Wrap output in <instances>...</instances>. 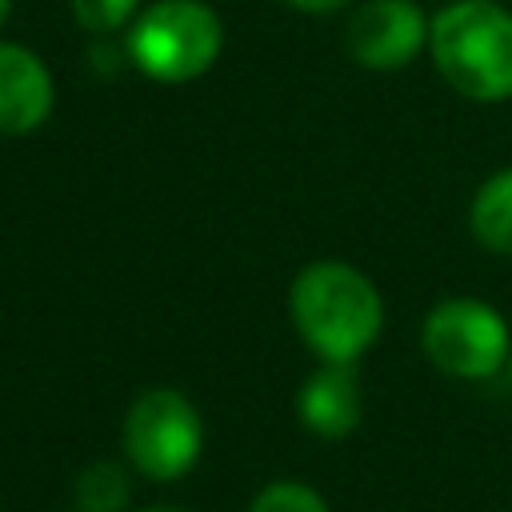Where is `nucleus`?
Here are the masks:
<instances>
[{"instance_id":"obj_4","label":"nucleus","mask_w":512,"mask_h":512,"mask_svg":"<svg viewBox=\"0 0 512 512\" xmlns=\"http://www.w3.org/2000/svg\"><path fill=\"white\" fill-rule=\"evenodd\" d=\"M120 448L132 472L152 484L184 480L204 452V420L200 408L180 388H144L120 428Z\"/></svg>"},{"instance_id":"obj_1","label":"nucleus","mask_w":512,"mask_h":512,"mask_svg":"<svg viewBox=\"0 0 512 512\" xmlns=\"http://www.w3.org/2000/svg\"><path fill=\"white\" fill-rule=\"evenodd\" d=\"M288 316L320 364H356L384 332V296L348 260H312L288 284Z\"/></svg>"},{"instance_id":"obj_9","label":"nucleus","mask_w":512,"mask_h":512,"mask_svg":"<svg viewBox=\"0 0 512 512\" xmlns=\"http://www.w3.org/2000/svg\"><path fill=\"white\" fill-rule=\"evenodd\" d=\"M468 232L480 248L512 256V164L480 180L468 204Z\"/></svg>"},{"instance_id":"obj_12","label":"nucleus","mask_w":512,"mask_h":512,"mask_svg":"<svg viewBox=\"0 0 512 512\" xmlns=\"http://www.w3.org/2000/svg\"><path fill=\"white\" fill-rule=\"evenodd\" d=\"M68 4H72V20L88 36H116L140 12V0H68Z\"/></svg>"},{"instance_id":"obj_17","label":"nucleus","mask_w":512,"mask_h":512,"mask_svg":"<svg viewBox=\"0 0 512 512\" xmlns=\"http://www.w3.org/2000/svg\"><path fill=\"white\" fill-rule=\"evenodd\" d=\"M68 512H76V508H68Z\"/></svg>"},{"instance_id":"obj_7","label":"nucleus","mask_w":512,"mask_h":512,"mask_svg":"<svg viewBox=\"0 0 512 512\" xmlns=\"http://www.w3.org/2000/svg\"><path fill=\"white\" fill-rule=\"evenodd\" d=\"M56 108L52 68L36 48L0 40V136H32Z\"/></svg>"},{"instance_id":"obj_5","label":"nucleus","mask_w":512,"mask_h":512,"mask_svg":"<svg viewBox=\"0 0 512 512\" xmlns=\"http://www.w3.org/2000/svg\"><path fill=\"white\" fill-rule=\"evenodd\" d=\"M420 352L452 380H488L512 352L508 320L480 296H448L420 320Z\"/></svg>"},{"instance_id":"obj_13","label":"nucleus","mask_w":512,"mask_h":512,"mask_svg":"<svg viewBox=\"0 0 512 512\" xmlns=\"http://www.w3.org/2000/svg\"><path fill=\"white\" fill-rule=\"evenodd\" d=\"M284 4L296 8V12H304V16H332V12L348 8L352 0H284Z\"/></svg>"},{"instance_id":"obj_3","label":"nucleus","mask_w":512,"mask_h":512,"mask_svg":"<svg viewBox=\"0 0 512 512\" xmlns=\"http://www.w3.org/2000/svg\"><path fill=\"white\" fill-rule=\"evenodd\" d=\"M128 64L156 84H192L224 52V24L204 0H152L124 28Z\"/></svg>"},{"instance_id":"obj_8","label":"nucleus","mask_w":512,"mask_h":512,"mask_svg":"<svg viewBox=\"0 0 512 512\" xmlns=\"http://www.w3.org/2000/svg\"><path fill=\"white\" fill-rule=\"evenodd\" d=\"M296 416L320 440H344L364 420V392L356 364H320L296 388Z\"/></svg>"},{"instance_id":"obj_2","label":"nucleus","mask_w":512,"mask_h":512,"mask_svg":"<svg viewBox=\"0 0 512 512\" xmlns=\"http://www.w3.org/2000/svg\"><path fill=\"white\" fill-rule=\"evenodd\" d=\"M428 56L440 80L476 104L512 100V12L496 0H448L432 12Z\"/></svg>"},{"instance_id":"obj_6","label":"nucleus","mask_w":512,"mask_h":512,"mask_svg":"<svg viewBox=\"0 0 512 512\" xmlns=\"http://www.w3.org/2000/svg\"><path fill=\"white\" fill-rule=\"evenodd\" d=\"M432 16L416 0H364L344 24V48L360 68L392 72L428 52Z\"/></svg>"},{"instance_id":"obj_14","label":"nucleus","mask_w":512,"mask_h":512,"mask_svg":"<svg viewBox=\"0 0 512 512\" xmlns=\"http://www.w3.org/2000/svg\"><path fill=\"white\" fill-rule=\"evenodd\" d=\"M140 512H192V508H180V504H144Z\"/></svg>"},{"instance_id":"obj_10","label":"nucleus","mask_w":512,"mask_h":512,"mask_svg":"<svg viewBox=\"0 0 512 512\" xmlns=\"http://www.w3.org/2000/svg\"><path fill=\"white\" fill-rule=\"evenodd\" d=\"M132 496V480L116 460H92L72 480V508L76 512H124Z\"/></svg>"},{"instance_id":"obj_15","label":"nucleus","mask_w":512,"mask_h":512,"mask_svg":"<svg viewBox=\"0 0 512 512\" xmlns=\"http://www.w3.org/2000/svg\"><path fill=\"white\" fill-rule=\"evenodd\" d=\"M12 4H16V0H0V28H4L8 16H12Z\"/></svg>"},{"instance_id":"obj_11","label":"nucleus","mask_w":512,"mask_h":512,"mask_svg":"<svg viewBox=\"0 0 512 512\" xmlns=\"http://www.w3.org/2000/svg\"><path fill=\"white\" fill-rule=\"evenodd\" d=\"M248 512H332V508H328V500H324L312 484H304V480H268V484L252 496Z\"/></svg>"},{"instance_id":"obj_16","label":"nucleus","mask_w":512,"mask_h":512,"mask_svg":"<svg viewBox=\"0 0 512 512\" xmlns=\"http://www.w3.org/2000/svg\"><path fill=\"white\" fill-rule=\"evenodd\" d=\"M504 372H508V388H512V352H508V364H504Z\"/></svg>"}]
</instances>
